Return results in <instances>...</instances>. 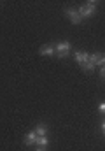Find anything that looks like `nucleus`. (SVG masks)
<instances>
[{"instance_id": "obj_1", "label": "nucleus", "mask_w": 105, "mask_h": 151, "mask_svg": "<svg viewBox=\"0 0 105 151\" xmlns=\"http://www.w3.org/2000/svg\"><path fill=\"white\" fill-rule=\"evenodd\" d=\"M96 7H98V2L89 0V2H86L84 5H81V7L77 9V12H79V16H81L82 19H88V18H91V16L96 14Z\"/></svg>"}, {"instance_id": "obj_2", "label": "nucleus", "mask_w": 105, "mask_h": 151, "mask_svg": "<svg viewBox=\"0 0 105 151\" xmlns=\"http://www.w3.org/2000/svg\"><path fill=\"white\" fill-rule=\"evenodd\" d=\"M70 49H72L70 42H58V44L54 46V51H56V55H58L60 58H65V56H69Z\"/></svg>"}, {"instance_id": "obj_3", "label": "nucleus", "mask_w": 105, "mask_h": 151, "mask_svg": "<svg viewBox=\"0 0 105 151\" xmlns=\"http://www.w3.org/2000/svg\"><path fill=\"white\" fill-rule=\"evenodd\" d=\"M65 16L69 18V19L72 21V23H74V25H79V23L82 21V18L79 16L77 9H72V7H69V9H65Z\"/></svg>"}, {"instance_id": "obj_4", "label": "nucleus", "mask_w": 105, "mask_h": 151, "mask_svg": "<svg viewBox=\"0 0 105 151\" xmlns=\"http://www.w3.org/2000/svg\"><path fill=\"white\" fill-rule=\"evenodd\" d=\"M88 58H89V55H88L86 51H75V53H74V60H75L81 67L88 62Z\"/></svg>"}, {"instance_id": "obj_5", "label": "nucleus", "mask_w": 105, "mask_h": 151, "mask_svg": "<svg viewBox=\"0 0 105 151\" xmlns=\"http://www.w3.org/2000/svg\"><path fill=\"white\" fill-rule=\"evenodd\" d=\"M89 56H91V62L95 63V67H104L105 65V55L104 53H93Z\"/></svg>"}, {"instance_id": "obj_6", "label": "nucleus", "mask_w": 105, "mask_h": 151, "mask_svg": "<svg viewBox=\"0 0 105 151\" xmlns=\"http://www.w3.org/2000/svg\"><path fill=\"white\" fill-rule=\"evenodd\" d=\"M53 53H56L53 44H44V46H40V49H39V55H42V56H49V55H53Z\"/></svg>"}, {"instance_id": "obj_7", "label": "nucleus", "mask_w": 105, "mask_h": 151, "mask_svg": "<svg viewBox=\"0 0 105 151\" xmlns=\"http://www.w3.org/2000/svg\"><path fill=\"white\" fill-rule=\"evenodd\" d=\"M35 144H37V134L34 130V132L25 135V146H35Z\"/></svg>"}, {"instance_id": "obj_8", "label": "nucleus", "mask_w": 105, "mask_h": 151, "mask_svg": "<svg viewBox=\"0 0 105 151\" xmlns=\"http://www.w3.org/2000/svg\"><path fill=\"white\" fill-rule=\"evenodd\" d=\"M35 134L37 137H47V127L44 123H39V127L35 128Z\"/></svg>"}, {"instance_id": "obj_9", "label": "nucleus", "mask_w": 105, "mask_h": 151, "mask_svg": "<svg viewBox=\"0 0 105 151\" xmlns=\"http://www.w3.org/2000/svg\"><path fill=\"white\" fill-rule=\"evenodd\" d=\"M82 69H84V70H86V72H91V70H93V69H95V63H93V62H91V56H89V58H88V62H86V63H84V65H82Z\"/></svg>"}, {"instance_id": "obj_10", "label": "nucleus", "mask_w": 105, "mask_h": 151, "mask_svg": "<svg viewBox=\"0 0 105 151\" xmlns=\"http://www.w3.org/2000/svg\"><path fill=\"white\" fill-rule=\"evenodd\" d=\"M37 148H46L47 146V137H37Z\"/></svg>"}, {"instance_id": "obj_11", "label": "nucleus", "mask_w": 105, "mask_h": 151, "mask_svg": "<svg viewBox=\"0 0 105 151\" xmlns=\"http://www.w3.org/2000/svg\"><path fill=\"white\" fill-rule=\"evenodd\" d=\"M98 111H100L102 114H105V102H102V104L98 106Z\"/></svg>"}, {"instance_id": "obj_12", "label": "nucleus", "mask_w": 105, "mask_h": 151, "mask_svg": "<svg viewBox=\"0 0 105 151\" xmlns=\"http://www.w3.org/2000/svg\"><path fill=\"white\" fill-rule=\"evenodd\" d=\"M100 77H102V79H105V65L100 69Z\"/></svg>"}, {"instance_id": "obj_13", "label": "nucleus", "mask_w": 105, "mask_h": 151, "mask_svg": "<svg viewBox=\"0 0 105 151\" xmlns=\"http://www.w3.org/2000/svg\"><path fill=\"white\" fill-rule=\"evenodd\" d=\"M35 151H46V148H37Z\"/></svg>"}, {"instance_id": "obj_14", "label": "nucleus", "mask_w": 105, "mask_h": 151, "mask_svg": "<svg viewBox=\"0 0 105 151\" xmlns=\"http://www.w3.org/2000/svg\"><path fill=\"white\" fill-rule=\"evenodd\" d=\"M102 130H104V134H105V121L102 123Z\"/></svg>"}]
</instances>
